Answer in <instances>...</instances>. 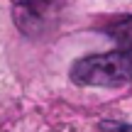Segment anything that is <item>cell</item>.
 Instances as JSON below:
<instances>
[{
	"mask_svg": "<svg viewBox=\"0 0 132 132\" xmlns=\"http://www.w3.org/2000/svg\"><path fill=\"white\" fill-rule=\"evenodd\" d=\"M71 81L78 86H105V88H120L132 83V54L125 52H108L93 54L73 64Z\"/></svg>",
	"mask_w": 132,
	"mask_h": 132,
	"instance_id": "1",
	"label": "cell"
},
{
	"mask_svg": "<svg viewBox=\"0 0 132 132\" xmlns=\"http://www.w3.org/2000/svg\"><path fill=\"white\" fill-rule=\"evenodd\" d=\"M54 0H12L15 5V22L20 29L24 32H34V29H42L44 15L52 7Z\"/></svg>",
	"mask_w": 132,
	"mask_h": 132,
	"instance_id": "2",
	"label": "cell"
},
{
	"mask_svg": "<svg viewBox=\"0 0 132 132\" xmlns=\"http://www.w3.org/2000/svg\"><path fill=\"white\" fill-rule=\"evenodd\" d=\"M103 32L108 34V37L115 39L118 52L132 54V15H127V17H122V20H118V22H113V24H108Z\"/></svg>",
	"mask_w": 132,
	"mask_h": 132,
	"instance_id": "3",
	"label": "cell"
}]
</instances>
